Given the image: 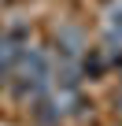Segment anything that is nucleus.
<instances>
[{"label":"nucleus","instance_id":"obj_2","mask_svg":"<svg viewBox=\"0 0 122 126\" xmlns=\"http://www.w3.org/2000/svg\"><path fill=\"white\" fill-rule=\"evenodd\" d=\"M30 45H33V33H30L26 22H15L0 33V85H11L15 67H19V59Z\"/></svg>","mask_w":122,"mask_h":126},{"label":"nucleus","instance_id":"obj_4","mask_svg":"<svg viewBox=\"0 0 122 126\" xmlns=\"http://www.w3.org/2000/svg\"><path fill=\"white\" fill-rule=\"evenodd\" d=\"M115 104H118V111H122V93H118V96H115Z\"/></svg>","mask_w":122,"mask_h":126},{"label":"nucleus","instance_id":"obj_1","mask_svg":"<svg viewBox=\"0 0 122 126\" xmlns=\"http://www.w3.org/2000/svg\"><path fill=\"white\" fill-rule=\"evenodd\" d=\"M52 78H55V63H52V52L30 45L15 67V78H11V89L19 100H30V104H41L52 89Z\"/></svg>","mask_w":122,"mask_h":126},{"label":"nucleus","instance_id":"obj_3","mask_svg":"<svg viewBox=\"0 0 122 126\" xmlns=\"http://www.w3.org/2000/svg\"><path fill=\"white\" fill-rule=\"evenodd\" d=\"M104 33L122 41V0H111V8L104 11Z\"/></svg>","mask_w":122,"mask_h":126}]
</instances>
